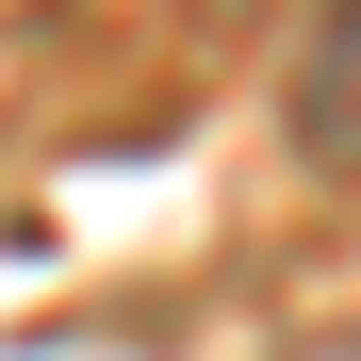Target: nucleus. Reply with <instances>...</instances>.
<instances>
[{"instance_id":"nucleus-1","label":"nucleus","mask_w":361,"mask_h":361,"mask_svg":"<svg viewBox=\"0 0 361 361\" xmlns=\"http://www.w3.org/2000/svg\"><path fill=\"white\" fill-rule=\"evenodd\" d=\"M295 164L361 197V0H329L312 49H295Z\"/></svg>"},{"instance_id":"nucleus-2","label":"nucleus","mask_w":361,"mask_h":361,"mask_svg":"<svg viewBox=\"0 0 361 361\" xmlns=\"http://www.w3.org/2000/svg\"><path fill=\"white\" fill-rule=\"evenodd\" d=\"M263 361H361V329H312V345H263Z\"/></svg>"}]
</instances>
